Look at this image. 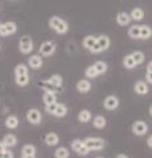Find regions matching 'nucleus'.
<instances>
[{"mask_svg":"<svg viewBox=\"0 0 152 158\" xmlns=\"http://www.w3.org/2000/svg\"><path fill=\"white\" fill-rule=\"evenodd\" d=\"M13 75H15V83L19 87H27L31 82L29 78V67L27 66V63H17L15 66L13 70Z\"/></svg>","mask_w":152,"mask_h":158,"instance_id":"nucleus-1","label":"nucleus"},{"mask_svg":"<svg viewBox=\"0 0 152 158\" xmlns=\"http://www.w3.org/2000/svg\"><path fill=\"white\" fill-rule=\"evenodd\" d=\"M48 25L57 34H66L69 32V24L66 20L61 19L60 16H52L48 20Z\"/></svg>","mask_w":152,"mask_h":158,"instance_id":"nucleus-2","label":"nucleus"},{"mask_svg":"<svg viewBox=\"0 0 152 158\" xmlns=\"http://www.w3.org/2000/svg\"><path fill=\"white\" fill-rule=\"evenodd\" d=\"M83 142L89 152H101L106 146V141L102 137H86Z\"/></svg>","mask_w":152,"mask_h":158,"instance_id":"nucleus-3","label":"nucleus"},{"mask_svg":"<svg viewBox=\"0 0 152 158\" xmlns=\"http://www.w3.org/2000/svg\"><path fill=\"white\" fill-rule=\"evenodd\" d=\"M45 111L49 113V115L54 116V117H65L67 115V107L63 104V103H53V104H49V106H45Z\"/></svg>","mask_w":152,"mask_h":158,"instance_id":"nucleus-4","label":"nucleus"},{"mask_svg":"<svg viewBox=\"0 0 152 158\" xmlns=\"http://www.w3.org/2000/svg\"><path fill=\"white\" fill-rule=\"evenodd\" d=\"M110 45H111L110 37L106 36V34H101V36L97 37V42H95L94 48L90 50V53L91 54H99L102 52H106L107 49L110 48Z\"/></svg>","mask_w":152,"mask_h":158,"instance_id":"nucleus-5","label":"nucleus"},{"mask_svg":"<svg viewBox=\"0 0 152 158\" xmlns=\"http://www.w3.org/2000/svg\"><path fill=\"white\" fill-rule=\"evenodd\" d=\"M33 49H35V44H33L32 37L28 36V34L21 36L20 40H19V52L27 56V54H31L33 52Z\"/></svg>","mask_w":152,"mask_h":158,"instance_id":"nucleus-6","label":"nucleus"},{"mask_svg":"<svg viewBox=\"0 0 152 158\" xmlns=\"http://www.w3.org/2000/svg\"><path fill=\"white\" fill-rule=\"evenodd\" d=\"M57 50V45L54 41H44L41 42L40 48H38V54L41 57H52Z\"/></svg>","mask_w":152,"mask_h":158,"instance_id":"nucleus-7","label":"nucleus"},{"mask_svg":"<svg viewBox=\"0 0 152 158\" xmlns=\"http://www.w3.org/2000/svg\"><path fill=\"white\" fill-rule=\"evenodd\" d=\"M17 24L15 21H4L0 24V37H9L16 34Z\"/></svg>","mask_w":152,"mask_h":158,"instance_id":"nucleus-8","label":"nucleus"},{"mask_svg":"<svg viewBox=\"0 0 152 158\" xmlns=\"http://www.w3.org/2000/svg\"><path fill=\"white\" fill-rule=\"evenodd\" d=\"M70 149L74 153H77L78 156H81V157L87 156L90 153L89 150H87V148L85 145V142H83V140H81V138H74V140L70 142Z\"/></svg>","mask_w":152,"mask_h":158,"instance_id":"nucleus-9","label":"nucleus"},{"mask_svg":"<svg viewBox=\"0 0 152 158\" xmlns=\"http://www.w3.org/2000/svg\"><path fill=\"white\" fill-rule=\"evenodd\" d=\"M131 132L138 137H143L147 135V132H148V125H147V123L143 120H136L132 123Z\"/></svg>","mask_w":152,"mask_h":158,"instance_id":"nucleus-10","label":"nucleus"},{"mask_svg":"<svg viewBox=\"0 0 152 158\" xmlns=\"http://www.w3.org/2000/svg\"><path fill=\"white\" fill-rule=\"evenodd\" d=\"M25 118H27V121L29 123V124L38 125L42 120V115L37 108H29V110L27 111V113H25Z\"/></svg>","mask_w":152,"mask_h":158,"instance_id":"nucleus-11","label":"nucleus"},{"mask_svg":"<svg viewBox=\"0 0 152 158\" xmlns=\"http://www.w3.org/2000/svg\"><path fill=\"white\" fill-rule=\"evenodd\" d=\"M120 104V100H119V98H118L116 95H107L105 98V100H103V107H105V110L107 111H115L118 107H119Z\"/></svg>","mask_w":152,"mask_h":158,"instance_id":"nucleus-12","label":"nucleus"},{"mask_svg":"<svg viewBox=\"0 0 152 158\" xmlns=\"http://www.w3.org/2000/svg\"><path fill=\"white\" fill-rule=\"evenodd\" d=\"M42 65H44V61L40 54H33L27 61V66L29 69H32V70H38V69H41Z\"/></svg>","mask_w":152,"mask_h":158,"instance_id":"nucleus-13","label":"nucleus"},{"mask_svg":"<svg viewBox=\"0 0 152 158\" xmlns=\"http://www.w3.org/2000/svg\"><path fill=\"white\" fill-rule=\"evenodd\" d=\"M131 21H132V20L130 17V13L128 12L120 11V12H118L116 16H115V23L119 27H127V25H130Z\"/></svg>","mask_w":152,"mask_h":158,"instance_id":"nucleus-14","label":"nucleus"},{"mask_svg":"<svg viewBox=\"0 0 152 158\" xmlns=\"http://www.w3.org/2000/svg\"><path fill=\"white\" fill-rule=\"evenodd\" d=\"M91 87L93 85L89 79H80L76 85V90L80 94H89L91 91Z\"/></svg>","mask_w":152,"mask_h":158,"instance_id":"nucleus-15","label":"nucleus"},{"mask_svg":"<svg viewBox=\"0 0 152 158\" xmlns=\"http://www.w3.org/2000/svg\"><path fill=\"white\" fill-rule=\"evenodd\" d=\"M134 91L136 95H147V94L150 92V87H148V83H147L145 81H138L134 83Z\"/></svg>","mask_w":152,"mask_h":158,"instance_id":"nucleus-16","label":"nucleus"},{"mask_svg":"<svg viewBox=\"0 0 152 158\" xmlns=\"http://www.w3.org/2000/svg\"><path fill=\"white\" fill-rule=\"evenodd\" d=\"M19 124H20V120H19V117L16 115H9L6 117V120H4V125H6V128L9 131L17 129Z\"/></svg>","mask_w":152,"mask_h":158,"instance_id":"nucleus-17","label":"nucleus"},{"mask_svg":"<svg viewBox=\"0 0 152 158\" xmlns=\"http://www.w3.org/2000/svg\"><path fill=\"white\" fill-rule=\"evenodd\" d=\"M44 142L48 145V146H57L60 144V136L57 135L56 132H49L44 137Z\"/></svg>","mask_w":152,"mask_h":158,"instance_id":"nucleus-18","label":"nucleus"},{"mask_svg":"<svg viewBox=\"0 0 152 158\" xmlns=\"http://www.w3.org/2000/svg\"><path fill=\"white\" fill-rule=\"evenodd\" d=\"M122 65H123V67L127 69V70H132V69L136 67V62H135V59H134L132 53L126 54V56L123 57V59H122Z\"/></svg>","mask_w":152,"mask_h":158,"instance_id":"nucleus-19","label":"nucleus"},{"mask_svg":"<svg viewBox=\"0 0 152 158\" xmlns=\"http://www.w3.org/2000/svg\"><path fill=\"white\" fill-rule=\"evenodd\" d=\"M2 141L4 142V145H6L8 149H11V148L16 146V145H17V142H19L16 135H13V133H7V135L3 137V140H2Z\"/></svg>","mask_w":152,"mask_h":158,"instance_id":"nucleus-20","label":"nucleus"},{"mask_svg":"<svg viewBox=\"0 0 152 158\" xmlns=\"http://www.w3.org/2000/svg\"><path fill=\"white\" fill-rule=\"evenodd\" d=\"M91 123H93V127H94L95 129H103V128L107 125L106 117L102 116V115L94 116V118H91Z\"/></svg>","mask_w":152,"mask_h":158,"instance_id":"nucleus-21","label":"nucleus"},{"mask_svg":"<svg viewBox=\"0 0 152 158\" xmlns=\"http://www.w3.org/2000/svg\"><path fill=\"white\" fill-rule=\"evenodd\" d=\"M97 42V36H93V34H87L86 37H83V41H82V46L86 49V50H91L94 48Z\"/></svg>","mask_w":152,"mask_h":158,"instance_id":"nucleus-22","label":"nucleus"},{"mask_svg":"<svg viewBox=\"0 0 152 158\" xmlns=\"http://www.w3.org/2000/svg\"><path fill=\"white\" fill-rule=\"evenodd\" d=\"M37 86L40 87L44 92H54V94H58V92H60V88H57V87H54V86H52L50 83L46 81V79H45V81L38 82V83H37Z\"/></svg>","mask_w":152,"mask_h":158,"instance_id":"nucleus-23","label":"nucleus"},{"mask_svg":"<svg viewBox=\"0 0 152 158\" xmlns=\"http://www.w3.org/2000/svg\"><path fill=\"white\" fill-rule=\"evenodd\" d=\"M144 16H145V13L140 7L132 8L130 12V17H131V20H134V21H141V20L144 19Z\"/></svg>","mask_w":152,"mask_h":158,"instance_id":"nucleus-24","label":"nucleus"},{"mask_svg":"<svg viewBox=\"0 0 152 158\" xmlns=\"http://www.w3.org/2000/svg\"><path fill=\"white\" fill-rule=\"evenodd\" d=\"M46 81L50 83L52 86H54L57 88H61L62 85H63V78H62V75H60V74H52Z\"/></svg>","mask_w":152,"mask_h":158,"instance_id":"nucleus-25","label":"nucleus"},{"mask_svg":"<svg viewBox=\"0 0 152 158\" xmlns=\"http://www.w3.org/2000/svg\"><path fill=\"white\" fill-rule=\"evenodd\" d=\"M77 118H78V121L80 123H82V124H86V123L91 121L93 115H91V112L89 110H81L80 112H78Z\"/></svg>","mask_w":152,"mask_h":158,"instance_id":"nucleus-26","label":"nucleus"},{"mask_svg":"<svg viewBox=\"0 0 152 158\" xmlns=\"http://www.w3.org/2000/svg\"><path fill=\"white\" fill-rule=\"evenodd\" d=\"M21 156L36 157V146L33 144H25L21 148Z\"/></svg>","mask_w":152,"mask_h":158,"instance_id":"nucleus-27","label":"nucleus"},{"mask_svg":"<svg viewBox=\"0 0 152 158\" xmlns=\"http://www.w3.org/2000/svg\"><path fill=\"white\" fill-rule=\"evenodd\" d=\"M127 34L132 40H140V25H138V24L131 25L128 28V31H127Z\"/></svg>","mask_w":152,"mask_h":158,"instance_id":"nucleus-28","label":"nucleus"},{"mask_svg":"<svg viewBox=\"0 0 152 158\" xmlns=\"http://www.w3.org/2000/svg\"><path fill=\"white\" fill-rule=\"evenodd\" d=\"M42 102L45 106L53 104V103L57 102V94L54 92H44L42 94Z\"/></svg>","mask_w":152,"mask_h":158,"instance_id":"nucleus-29","label":"nucleus"},{"mask_svg":"<svg viewBox=\"0 0 152 158\" xmlns=\"http://www.w3.org/2000/svg\"><path fill=\"white\" fill-rule=\"evenodd\" d=\"M70 150L66 146H58L54 150V158H69Z\"/></svg>","mask_w":152,"mask_h":158,"instance_id":"nucleus-30","label":"nucleus"},{"mask_svg":"<svg viewBox=\"0 0 152 158\" xmlns=\"http://www.w3.org/2000/svg\"><path fill=\"white\" fill-rule=\"evenodd\" d=\"M93 66L95 67L98 75H103V74L107 71V69H109V65H107L105 61H97V62L93 63Z\"/></svg>","mask_w":152,"mask_h":158,"instance_id":"nucleus-31","label":"nucleus"},{"mask_svg":"<svg viewBox=\"0 0 152 158\" xmlns=\"http://www.w3.org/2000/svg\"><path fill=\"white\" fill-rule=\"evenodd\" d=\"M152 37V28L150 25H140V40H150Z\"/></svg>","mask_w":152,"mask_h":158,"instance_id":"nucleus-32","label":"nucleus"},{"mask_svg":"<svg viewBox=\"0 0 152 158\" xmlns=\"http://www.w3.org/2000/svg\"><path fill=\"white\" fill-rule=\"evenodd\" d=\"M85 77H86V79H95L97 77H99V75H98L95 67L93 66V65H90V66L86 67V70H85Z\"/></svg>","mask_w":152,"mask_h":158,"instance_id":"nucleus-33","label":"nucleus"},{"mask_svg":"<svg viewBox=\"0 0 152 158\" xmlns=\"http://www.w3.org/2000/svg\"><path fill=\"white\" fill-rule=\"evenodd\" d=\"M0 158H13V153L11 152V149H6L0 152Z\"/></svg>","mask_w":152,"mask_h":158,"instance_id":"nucleus-34","label":"nucleus"},{"mask_svg":"<svg viewBox=\"0 0 152 158\" xmlns=\"http://www.w3.org/2000/svg\"><path fill=\"white\" fill-rule=\"evenodd\" d=\"M145 82L148 85H152V73H145Z\"/></svg>","mask_w":152,"mask_h":158,"instance_id":"nucleus-35","label":"nucleus"},{"mask_svg":"<svg viewBox=\"0 0 152 158\" xmlns=\"http://www.w3.org/2000/svg\"><path fill=\"white\" fill-rule=\"evenodd\" d=\"M147 145H148V148L152 149V135H150L148 138H147Z\"/></svg>","mask_w":152,"mask_h":158,"instance_id":"nucleus-36","label":"nucleus"},{"mask_svg":"<svg viewBox=\"0 0 152 158\" xmlns=\"http://www.w3.org/2000/svg\"><path fill=\"white\" fill-rule=\"evenodd\" d=\"M147 73H152V61L147 63Z\"/></svg>","mask_w":152,"mask_h":158,"instance_id":"nucleus-37","label":"nucleus"},{"mask_svg":"<svg viewBox=\"0 0 152 158\" xmlns=\"http://www.w3.org/2000/svg\"><path fill=\"white\" fill-rule=\"evenodd\" d=\"M6 149H8V148H7L6 145H4V142H3L2 140H0V152H3V150H6Z\"/></svg>","mask_w":152,"mask_h":158,"instance_id":"nucleus-38","label":"nucleus"},{"mask_svg":"<svg viewBox=\"0 0 152 158\" xmlns=\"http://www.w3.org/2000/svg\"><path fill=\"white\" fill-rule=\"evenodd\" d=\"M115 158H130V157L126 156V154H123V153H120V154H116Z\"/></svg>","mask_w":152,"mask_h":158,"instance_id":"nucleus-39","label":"nucleus"},{"mask_svg":"<svg viewBox=\"0 0 152 158\" xmlns=\"http://www.w3.org/2000/svg\"><path fill=\"white\" fill-rule=\"evenodd\" d=\"M150 115H151V117H152V104H151V107H150Z\"/></svg>","mask_w":152,"mask_h":158,"instance_id":"nucleus-40","label":"nucleus"},{"mask_svg":"<svg viewBox=\"0 0 152 158\" xmlns=\"http://www.w3.org/2000/svg\"><path fill=\"white\" fill-rule=\"evenodd\" d=\"M21 158H36V157H27V156H21Z\"/></svg>","mask_w":152,"mask_h":158,"instance_id":"nucleus-41","label":"nucleus"},{"mask_svg":"<svg viewBox=\"0 0 152 158\" xmlns=\"http://www.w3.org/2000/svg\"><path fill=\"white\" fill-rule=\"evenodd\" d=\"M95 158H103V157H95Z\"/></svg>","mask_w":152,"mask_h":158,"instance_id":"nucleus-42","label":"nucleus"},{"mask_svg":"<svg viewBox=\"0 0 152 158\" xmlns=\"http://www.w3.org/2000/svg\"><path fill=\"white\" fill-rule=\"evenodd\" d=\"M0 49H2V48H0Z\"/></svg>","mask_w":152,"mask_h":158,"instance_id":"nucleus-43","label":"nucleus"}]
</instances>
